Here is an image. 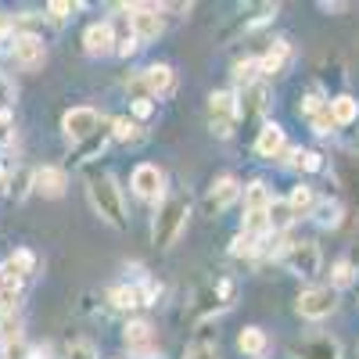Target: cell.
I'll list each match as a JSON object with an SVG mask.
<instances>
[{
  "label": "cell",
  "instance_id": "obj_9",
  "mask_svg": "<svg viewBox=\"0 0 359 359\" xmlns=\"http://www.w3.org/2000/svg\"><path fill=\"white\" fill-rule=\"evenodd\" d=\"M11 57H15V65L25 69V72H36L43 62H47V47L36 33H15L11 40Z\"/></svg>",
  "mask_w": 359,
  "mask_h": 359
},
{
  "label": "cell",
  "instance_id": "obj_36",
  "mask_svg": "<svg viewBox=\"0 0 359 359\" xmlns=\"http://www.w3.org/2000/svg\"><path fill=\"white\" fill-rule=\"evenodd\" d=\"M47 11H50V18H54V22H65V18L72 15V4H69V0H50Z\"/></svg>",
  "mask_w": 359,
  "mask_h": 359
},
{
  "label": "cell",
  "instance_id": "obj_7",
  "mask_svg": "<svg viewBox=\"0 0 359 359\" xmlns=\"http://www.w3.org/2000/svg\"><path fill=\"white\" fill-rule=\"evenodd\" d=\"M97 130H101V115H97L94 108H69V111L62 115V133H65V140H72V144H86Z\"/></svg>",
  "mask_w": 359,
  "mask_h": 359
},
{
  "label": "cell",
  "instance_id": "obj_45",
  "mask_svg": "<svg viewBox=\"0 0 359 359\" xmlns=\"http://www.w3.org/2000/svg\"><path fill=\"white\" fill-rule=\"evenodd\" d=\"M4 180H8V172H4V165H0V184H4Z\"/></svg>",
  "mask_w": 359,
  "mask_h": 359
},
{
  "label": "cell",
  "instance_id": "obj_41",
  "mask_svg": "<svg viewBox=\"0 0 359 359\" xmlns=\"http://www.w3.org/2000/svg\"><path fill=\"white\" fill-rule=\"evenodd\" d=\"M187 359H219V352H216V345H194L187 352Z\"/></svg>",
  "mask_w": 359,
  "mask_h": 359
},
{
  "label": "cell",
  "instance_id": "obj_38",
  "mask_svg": "<svg viewBox=\"0 0 359 359\" xmlns=\"http://www.w3.org/2000/svg\"><path fill=\"white\" fill-rule=\"evenodd\" d=\"M130 111H133V118H147L155 111V104H151V97H137V101H130Z\"/></svg>",
  "mask_w": 359,
  "mask_h": 359
},
{
  "label": "cell",
  "instance_id": "obj_37",
  "mask_svg": "<svg viewBox=\"0 0 359 359\" xmlns=\"http://www.w3.org/2000/svg\"><path fill=\"white\" fill-rule=\"evenodd\" d=\"M158 294H162V287H158L155 280H144V284H140V302H144V306H155Z\"/></svg>",
  "mask_w": 359,
  "mask_h": 359
},
{
  "label": "cell",
  "instance_id": "obj_1",
  "mask_svg": "<svg viewBox=\"0 0 359 359\" xmlns=\"http://www.w3.org/2000/svg\"><path fill=\"white\" fill-rule=\"evenodd\" d=\"M86 198H90V208L115 230H126L130 219H126V205H123V191H118L115 176H90L86 184Z\"/></svg>",
  "mask_w": 359,
  "mask_h": 359
},
{
  "label": "cell",
  "instance_id": "obj_29",
  "mask_svg": "<svg viewBox=\"0 0 359 359\" xmlns=\"http://www.w3.org/2000/svg\"><path fill=\"white\" fill-rule=\"evenodd\" d=\"M352 280H355V266H352L348 259H338V262L331 266V287L341 291V287H348Z\"/></svg>",
  "mask_w": 359,
  "mask_h": 359
},
{
  "label": "cell",
  "instance_id": "obj_3",
  "mask_svg": "<svg viewBox=\"0 0 359 359\" xmlns=\"http://www.w3.org/2000/svg\"><path fill=\"white\" fill-rule=\"evenodd\" d=\"M241 118V104H237V94L233 90H216L208 97V123H212V133L216 137H233V123Z\"/></svg>",
  "mask_w": 359,
  "mask_h": 359
},
{
  "label": "cell",
  "instance_id": "obj_12",
  "mask_svg": "<svg viewBox=\"0 0 359 359\" xmlns=\"http://www.w3.org/2000/svg\"><path fill=\"white\" fill-rule=\"evenodd\" d=\"M140 83H144V90H147V97H169L172 90H176V72H172V65H165V62H155V65H147L144 72H140Z\"/></svg>",
  "mask_w": 359,
  "mask_h": 359
},
{
  "label": "cell",
  "instance_id": "obj_6",
  "mask_svg": "<svg viewBox=\"0 0 359 359\" xmlns=\"http://www.w3.org/2000/svg\"><path fill=\"white\" fill-rule=\"evenodd\" d=\"M294 309H298V316H306V320H327L338 309V291L334 287H309V291L298 294Z\"/></svg>",
  "mask_w": 359,
  "mask_h": 359
},
{
  "label": "cell",
  "instance_id": "obj_31",
  "mask_svg": "<svg viewBox=\"0 0 359 359\" xmlns=\"http://www.w3.org/2000/svg\"><path fill=\"white\" fill-rule=\"evenodd\" d=\"M309 126H313V133H320V137H327V133H334V115H331V101H327V108H320L313 118H309Z\"/></svg>",
  "mask_w": 359,
  "mask_h": 359
},
{
  "label": "cell",
  "instance_id": "obj_2",
  "mask_svg": "<svg viewBox=\"0 0 359 359\" xmlns=\"http://www.w3.org/2000/svg\"><path fill=\"white\" fill-rule=\"evenodd\" d=\"M187 219H191V201L187 198H162L158 212L151 219V241L158 248H172L176 237L187 230Z\"/></svg>",
  "mask_w": 359,
  "mask_h": 359
},
{
  "label": "cell",
  "instance_id": "obj_27",
  "mask_svg": "<svg viewBox=\"0 0 359 359\" xmlns=\"http://www.w3.org/2000/svg\"><path fill=\"white\" fill-rule=\"evenodd\" d=\"M33 266H36V259H33V252H15V255H8L4 259V266H0V269H8V273H15V277H29V273H33Z\"/></svg>",
  "mask_w": 359,
  "mask_h": 359
},
{
  "label": "cell",
  "instance_id": "obj_34",
  "mask_svg": "<svg viewBox=\"0 0 359 359\" xmlns=\"http://www.w3.org/2000/svg\"><path fill=\"white\" fill-rule=\"evenodd\" d=\"M65 355H69V359H97V348H94V341H83V338H79V341L69 345Z\"/></svg>",
  "mask_w": 359,
  "mask_h": 359
},
{
  "label": "cell",
  "instance_id": "obj_28",
  "mask_svg": "<svg viewBox=\"0 0 359 359\" xmlns=\"http://www.w3.org/2000/svg\"><path fill=\"white\" fill-rule=\"evenodd\" d=\"M269 198H273V194L266 191V184L255 180V184L245 187V212H252V208H269Z\"/></svg>",
  "mask_w": 359,
  "mask_h": 359
},
{
  "label": "cell",
  "instance_id": "obj_33",
  "mask_svg": "<svg viewBox=\"0 0 359 359\" xmlns=\"http://www.w3.org/2000/svg\"><path fill=\"white\" fill-rule=\"evenodd\" d=\"M108 137H111V130H108V133H94V137H90V140L83 144V151H79V162H90V158H94V155L101 151V147L108 144Z\"/></svg>",
  "mask_w": 359,
  "mask_h": 359
},
{
  "label": "cell",
  "instance_id": "obj_8",
  "mask_svg": "<svg viewBox=\"0 0 359 359\" xmlns=\"http://www.w3.org/2000/svg\"><path fill=\"white\" fill-rule=\"evenodd\" d=\"M130 187H133V194L140 201H162V194H165V172L158 165H151V162H140L133 169V176H130Z\"/></svg>",
  "mask_w": 359,
  "mask_h": 359
},
{
  "label": "cell",
  "instance_id": "obj_43",
  "mask_svg": "<svg viewBox=\"0 0 359 359\" xmlns=\"http://www.w3.org/2000/svg\"><path fill=\"white\" fill-rule=\"evenodd\" d=\"M320 165H323V162H320L316 151H302V169H306V172H320Z\"/></svg>",
  "mask_w": 359,
  "mask_h": 359
},
{
  "label": "cell",
  "instance_id": "obj_21",
  "mask_svg": "<svg viewBox=\"0 0 359 359\" xmlns=\"http://www.w3.org/2000/svg\"><path fill=\"white\" fill-rule=\"evenodd\" d=\"M331 115H334L338 126H348L359 118V101L352 94H338V97H331Z\"/></svg>",
  "mask_w": 359,
  "mask_h": 359
},
{
  "label": "cell",
  "instance_id": "obj_35",
  "mask_svg": "<svg viewBox=\"0 0 359 359\" xmlns=\"http://www.w3.org/2000/svg\"><path fill=\"white\" fill-rule=\"evenodd\" d=\"M15 144V123H11V111H0V147Z\"/></svg>",
  "mask_w": 359,
  "mask_h": 359
},
{
  "label": "cell",
  "instance_id": "obj_30",
  "mask_svg": "<svg viewBox=\"0 0 359 359\" xmlns=\"http://www.w3.org/2000/svg\"><path fill=\"white\" fill-rule=\"evenodd\" d=\"M313 212H316V223L320 226H338L341 223V205L338 201H316Z\"/></svg>",
  "mask_w": 359,
  "mask_h": 359
},
{
  "label": "cell",
  "instance_id": "obj_25",
  "mask_svg": "<svg viewBox=\"0 0 359 359\" xmlns=\"http://www.w3.org/2000/svg\"><path fill=\"white\" fill-rule=\"evenodd\" d=\"M262 252V237H252V233H237L230 241V255L233 259H252Z\"/></svg>",
  "mask_w": 359,
  "mask_h": 359
},
{
  "label": "cell",
  "instance_id": "obj_19",
  "mask_svg": "<svg viewBox=\"0 0 359 359\" xmlns=\"http://www.w3.org/2000/svg\"><path fill=\"white\" fill-rule=\"evenodd\" d=\"M108 306H111V309H123V313L140 309V306H144V302H140V287H133V284L111 287V291H108Z\"/></svg>",
  "mask_w": 359,
  "mask_h": 359
},
{
  "label": "cell",
  "instance_id": "obj_18",
  "mask_svg": "<svg viewBox=\"0 0 359 359\" xmlns=\"http://www.w3.org/2000/svg\"><path fill=\"white\" fill-rule=\"evenodd\" d=\"M266 216H269V230L273 233H284L298 216L291 212V205H287V198H269V208H266Z\"/></svg>",
  "mask_w": 359,
  "mask_h": 359
},
{
  "label": "cell",
  "instance_id": "obj_39",
  "mask_svg": "<svg viewBox=\"0 0 359 359\" xmlns=\"http://www.w3.org/2000/svg\"><path fill=\"white\" fill-rule=\"evenodd\" d=\"M11 101H15V86H11V79L0 76V111H8Z\"/></svg>",
  "mask_w": 359,
  "mask_h": 359
},
{
  "label": "cell",
  "instance_id": "obj_42",
  "mask_svg": "<svg viewBox=\"0 0 359 359\" xmlns=\"http://www.w3.org/2000/svg\"><path fill=\"white\" fill-rule=\"evenodd\" d=\"M15 40V22L8 15H0V43H11Z\"/></svg>",
  "mask_w": 359,
  "mask_h": 359
},
{
  "label": "cell",
  "instance_id": "obj_14",
  "mask_svg": "<svg viewBox=\"0 0 359 359\" xmlns=\"http://www.w3.org/2000/svg\"><path fill=\"white\" fill-rule=\"evenodd\" d=\"M255 151H259L262 158H280V155L287 151V133H284V126L266 123V126L259 130V137H255Z\"/></svg>",
  "mask_w": 359,
  "mask_h": 359
},
{
  "label": "cell",
  "instance_id": "obj_46",
  "mask_svg": "<svg viewBox=\"0 0 359 359\" xmlns=\"http://www.w3.org/2000/svg\"><path fill=\"white\" fill-rule=\"evenodd\" d=\"M144 359H162V355H151V352H147V355H144Z\"/></svg>",
  "mask_w": 359,
  "mask_h": 359
},
{
  "label": "cell",
  "instance_id": "obj_40",
  "mask_svg": "<svg viewBox=\"0 0 359 359\" xmlns=\"http://www.w3.org/2000/svg\"><path fill=\"white\" fill-rule=\"evenodd\" d=\"M137 47H140V40L130 33V36H123V40H118L115 43V54H123V57H130V54H137Z\"/></svg>",
  "mask_w": 359,
  "mask_h": 359
},
{
  "label": "cell",
  "instance_id": "obj_4",
  "mask_svg": "<svg viewBox=\"0 0 359 359\" xmlns=\"http://www.w3.org/2000/svg\"><path fill=\"white\" fill-rule=\"evenodd\" d=\"M126 22H130V33H133L140 43L158 40L162 29H165L158 4H130V8H126Z\"/></svg>",
  "mask_w": 359,
  "mask_h": 359
},
{
  "label": "cell",
  "instance_id": "obj_26",
  "mask_svg": "<svg viewBox=\"0 0 359 359\" xmlns=\"http://www.w3.org/2000/svg\"><path fill=\"white\" fill-rule=\"evenodd\" d=\"M22 341V320L15 313H0V345L11 348Z\"/></svg>",
  "mask_w": 359,
  "mask_h": 359
},
{
  "label": "cell",
  "instance_id": "obj_32",
  "mask_svg": "<svg viewBox=\"0 0 359 359\" xmlns=\"http://www.w3.org/2000/svg\"><path fill=\"white\" fill-rule=\"evenodd\" d=\"M29 191H33V172H18L8 180V194H15V201H22Z\"/></svg>",
  "mask_w": 359,
  "mask_h": 359
},
{
  "label": "cell",
  "instance_id": "obj_20",
  "mask_svg": "<svg viewBox=\"0 0 359 359\" xmlns=\"http://www.w3.org/2000/svg\"><path fill=\"white\" fill-rule=\"evenodd\" d=\"M237 348H241L245 355H262L269 348V338L262 327H245L241 334H237Z\"/></svg>",
  "mask_w": 359,
  "mask_h": 359
},
{
  "label": "cell",
  "instance_id": "obj_16",
  "mask_svg": "<svg viewBox=\"0 0 359 359\" xmlns=\"http://www.w3.org/2000/svg\"><path fill=\"white\" fill-rule=\"evenodd\" d=\"M123 341H126V348L130 352H151V341H155V327L147 323V320H130L126 327H123Z\"/></svg>",
  "mask_w": 359,
  "mask_h": 359
},
{
  "label": "cell",
  "instance_id": "obj_44",
  "mask_svg": "<svg viewBox=\"0 0 359 359\" xmlns=\"http://www.w3.org/2000/svg\"><path fill=\"white\" fill-rule=\"evenodd\" d=\"M47 355H50L47 348H29V355H25V359H47Z\"/></svg>",
  "mask_w": 359,
  "mask_h": 359
},
{
  "label": "cell",
  "instance_id": "obj_15",
  "mask_svg": "<svg viewBox=\"0 0 359 359\" xmlns=\"http://www.w3.org/2000/svg\"><path fill=\"white\" fill-rule=\"evenodd\" d=\"M298 359H341V345L327 334H316V338H306L302 345L294 348Z\"/></svg>",
  "mask_w": 359,
  "mask_h": 359
},
{
  "label": "cell",
  "instance_id": "obj_10",
  "mask_svg": "<svg viewBox=\"0 0 359 359\" xmlns=\"http://www.w3.org/2000/svg\"><path fill=\"white\" fill-rule=\"evenodd\" d=\"M241 198V184H237V176H219V180H212V187H208V194H205V208L212 216H219V212H226V208Z\"/></svg>",
  "mask_w": 359,
  "mask_h": 359
},
{
  "label": "cell",
  "instance_id": "obj_24",
  "mask_svg": "<svg viewBox=\"0 0 359 359\" xmlns=\"http://www.w3.org/2000/svg\"><path fill=\"white\" fill-rule=\"evenodd\" d=\"M230 76H233L237 86H245V90L255 86V79L262 76V72H259V57H241V62H233V72H230Z\"/></svg>",
  "mask_w": 359,
  "mask_h": 359
},
{
  "label": "cell",
  "instance_id": "obj_23",
  "mask_svg": "<svg viewBox=\"0 0 359 359\" xmlns=\"http://www.w3.org/2000/svg\"><path fill=\"white\" fill-rule=\"evenodd\" d=\"M287 205H291V212H294V216H313V208H316V194H313V187H306V184L291 187Z\"/></svg>",
  "mask_w": 359,
  "mask_h": 359
},
{
  "label": "cell",
  "instance_id": "obj_17",
  "mask_svg": "<svg viewBox=\"0 0 359 359\" xmlns=\"http://www.w3.org/2000/svg\"><path fill=\"white\" fill-rule=\"evenodd\" d=\"M287 57H291L287 40H273V43L266 47V54L259 57V72H262V76H277V72H284Z\"/></svg>",
  "mask_w": 359,
  "mask_h": 359
},
{
  "label": "cell",
  "instance_id": "obj_5",
  "mask_svg": "<svg viewBox=\"0 0 359 359\" xmlns=\"http://www.w3.org/2000/svg\"><path fill=\"white\" fill-rule=\"evenodd\" d=\"M320 262H323V255H320V245L316 241H291L284 248V266L291 269L294 277H302V280H309V277L320 273Z\"/></svg>",
  "mask_w": 359,
  "mask_h": 359
},
{
  "label": "cell",
  "instance_id": "obj_11",
  "mask_svg": "<svg viewBox=\"0 0 359 359\" xmlns=\"http://www.w3.org/2000/svg\"><path fill=\"white\" fill-rule=\"evenodd\" d=\"M115 25L111 22H94V25H86V33H83V50L90 57H104V54H115Z\"/></svg>",
  "mask_w": 359,
  "mask_h": 359
},
{
  "label": "cell",
  "instance_id": "obj_13",
  "mask_svg": "<svg viewBox=\"0 0 359 359\" xmlns=\"http://www.w3.org/2000/svg\"><path fill=\"white\" fill-rule=\"evenodd\" d=\"M69 187V172L62 165H40L33 169V191L43 198H62Z\"/></svg>",
  "mask_w": 359,
  "mask_h": 359
},
{
  "label": "cell",
  "instance_id": "obj_22",
  "mask_svg": "<svg viewBox=\"0 0 359 359\" xmlns=\"http://www.w3.org/2000/svg\"><path fill=\"white\" fill-rule=\"evenodd\" d=\"M144 133H140V123L133 115H115L111 118V140H123V144H137Z\"/></svg>",
  "mask_w": 359,
  "mask_h": 359
}]
</instances>
